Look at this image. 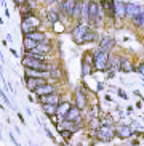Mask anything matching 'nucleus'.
I'll return each mask as SVG.
<instances>
[{
	"label": "nucleus",
	"mask_w": 144,
	"mask_h": 146,
	"mask_svg": "<svg viewBox=\"0 0 144 146\" xmlns=\"http://www.w3.org/2000/svg\"><path fill=\"white\" fill-rule=\"evenodd\" d=\"M94 69L96 71H110V55L109 52H102L101 48L93 50Z\"/></svg>",
	"instance_id": "f257e3e1"
},
{
	"label": "nucleus",
	"mask_w": 144,
	"mask_h": 146,
	"mask_svg": "<svg viewBox=\"0 0 144 146\" xmlns=\"http://www.w3.org/2000/svg\"><path fill=\"white\" fill-rule=\"evenodd\" d=\"M21 63H22L24 68L37 69V71H42V72H50V69H51V63L40 61V60H34V58H30V56H27V55L22 56Z\"/></svg>",
	"instance_id": "f03ea898"
},
{
	"label": "nucleus",
	"mask_w": 144,
	"mask_h": 146,
	"mask_svg": "<svg viewBox=\"0 0 144 146\" xmlns=\"http://www.w3.org/2000/svg\"><path fill=\"white\" fill-rule=\"evenodd\" d=\"M101 8L99 3H96L94 0H90V10H88V19L87 21L93 26V24H101Z\"/></svg>",
	"instance_id": "7ed1b4c3"
},
{
	"label": "nucleus",
	"mask_w": 144,
	"mask_h": 146,
	"mask_svg": "<svg viewBox=\"0 0 144 146\" xmlns=\"http://www.w3.org/2000/svg\"><path fill=\"white\" fill-rule=\"evenodd\" d=\"M38 26H40V19L34 15V16H30L29 19L21 21V32L24 35H29V34H32V32H35V31L38 29Z\"/></svg>",
	"instance_id": "20e7f679"
},
{
	"label": "nucleus",
	"mask_w": 144,
	"mask_h": 146,
	"mask_svg": "<svg viewBox=\"0 0 144 146\" xmlns=\"http://www.w3.org/2000/svg\"><path fill=\"white\" fill-rule=\"evenodd\" d=\"M94 135H96L98 140H101V141H104V143H109V141H112V138L115 137V127L114 125H102Z\"/></svg>",
	"instance_id": "39448f33"
},
{
	"label": "nucleus",
	"mask_w": 144,
	"mask_h": 146,
	"mask_svg": "<svg viewBox=\"0 0 144 146\" xmlns=\"http://www.w3.org/2000/svg\"><path fill=\"white\" fill-rule=\"evenodd\" d=\"M87 31H88V26H85L83 23H77L75 26H74V29L71 31L72 39H74V42H75L77 45H82V43H83V35H85Z\"/></svg>",
	"instance_id": "423d86ee"
},
{
	"label": "nucleus",
	"mask_w": 144,
	"mask_h": 146,
	"mask_svg": "<svg viewBox=\"0 0 144 146\" xmlns=\"http://www.w3.org/2000/svg\"><path fill=\"white\" fill-rule=\"evenodd\" d=\"M24 84H26V87H27V90L34 93L38 87L45 85L48 82H47V79H43V77H24Z\"/></svg>",
	"instance_id": "0eeeda50"
},
{
	"label": "nucleus",
	"mask_w": 144,
	"mask_h": 146,
	"mask_svg": "<svg viewBox=\"0 0 144 146\" xmlns=\"http://www.w3.org/2000/svg\"><path fill=\"white\" fill-rule=\"evenodd\" d=\"M133 133H135V129H133L131 125H117L115 127V137L120 138V140H127V138L133 137Z\"/></svg>",
	"instance_id": "6e6552de"
},
{
	"label": "nucleus",
	"mask_w": 144,
	"mask_h": 146,
	"mask_svg": "<svg viewBox=\"0 0 144 146\" xmlns=\"http://www.w3.org/2000/svg\"><path fill=\"white\" fill-rule=\"evenodd\" d=\"M143 13H144V7H141L138 3H127V18H130L131 21L135 18L141 16Z\"/></svg>",
	"instance_id": "1a4fd4ad"
},
{
	"label": "nucleus",
	"mask_w": 144,
	"mask_h": 146,
	"mask_svg": "<svg viewBox=\"0 0 144 146\" xmlns=\"http://www.w3.org/2000/svg\"><path fill=\"white\" fill-rule=\"evenodd\" d=\"M63 120H71V122H75V124L80 125V122H82V109H79V108L74 104V106L71 108V111L66 114V117H64Z\"/></svg>",
	"instance_id": "9d476101"
},
{
	"label": "nucleus",
	"mask_w": 144,
	"mask_h": 146,
	"mask_svg": "<svg viewBox=\"0 0 144 146\" xmlns=\"http://www.w3.org/2000/svg\"><path fill=\"white\" fill-rule=\"evenodd\" d=\"M34 93H35V96H38V98H42V96H48V95L56 93V87L53 85V84H45V85L38 87Z\"/></svg>",
	"instance_id": "9b49d317"
},
{
	"label": "nucleus",
	"mask_w": 144,
	"mask_h": 146,
	"mask_svg": "<svg viewBox=\"0 0 144 146\" xmlns=\"http://www.w3.org/2000/svg\"><path fill=\"white\" fill-rule=\"evenodd\" d=\"M115 47V39L112 35H104L102 39H99V48L102 52H110Z\"/></svg>",
	"instance_id": "f8f14e48"
},
{
	"label": "nucleus",
	"mask_w": 144,
	"mask_h": 146,
	"mask_svg": "<svg viewBox=\"0 0 144 146\" xmlns=\"http://www.w3.org/2000/svg\"><path fill=\"white\" fill-rule=\"evenodd\" d=\"M101 5L107 18H115V0H102Z\"/></svg>",
	"instance_id": "ddd939ff"
},
{
	"label": "nucleus",
	"mask_w": 144,
	"mask_h": 146,
	"mask_svg": "<svg viewBox=\"0 0 144 146\" xmlns=\"http://www.w3.org/2000/svg\"><path fill=\"white\" fill-rule=\"evenodd\" d=\"M115 18L117 19L127 18V3L122 0H115Z\"/></svg>",
	"instance_id": "4468645a"
},
{
	"label": "nucleus",
	"mask_w": 144,
	"mask_h": 146,
	"mask_svg": "<svg viewBox=\"0 0 144 146\" xmlns=\"http://www.w3.org/2000/svg\"><path fill=\"white\" fill-rule=\"evenodd\" d=\"M38 101L43 104H59L61 103V95L56 92L53 95H48V96H42V98H38Z\"/></svg>",
	"instance_id": "2eb2a0df"
},
{
	"label": "nucleus",
	"mask_w": 144,
	"mask_h": 146,
	"mask_svg": "<svg viewBox=\"0 0 144 146\" xmlns=\"http://www.w3.org/2000/svg\"><path fill=\"white\" fill-rule=\"evenodd\" d=\"M53 52V47H51V43H38L37 48H34L30 53H37V55H43V56H47L50 55V53ZM29 53V52H27Z\"/></svg>",
	"instance_id": "dca6fc26"
},
{
	"label": "nucleus",
	"mask_w": 144,
	"mask_h": 146,
	"mask_svg": "<svg viewBox=\"0 0 144 146\" xmlns=\"http://www.w3.org/2000/svg\"><path fill=\"white\" fill-rule=\"evenodd\" d=\"M24 77H43V79H50V72H42V71H37V69L24 68Z\"/></svg>",
	"instance_id": "f3484780"
},
{
	"label": "nucleus",
	"mask_w": 144,
	"mask_h": 146,
	"mask_svg": "<svg viewBox=\"0 0 144 146\" xmlns=\"http://www.w3.org/2000/svg\"><path fill=\"white\" fill-rule=\"evenodd\" d=\"M75 106L79 108V109H83V108L87 106V96H85V93L80 88L75 92Z\"/></svg>",
	"instance_id": "a211bd4d"
},
{
	"label": "nucleus",
	"mask_w": 144,
	"mask_h": 146,
	"mask_svg": "<svg viewBox=\"0 0 144 146\" xmlns=\"http://www.w3.org/2000/svg\"><path fill=\"white\" fill-rule=\"evenodd\" d=\"M120 71L125 74H130L133 72V71H138V68H135V64H133V61L127 60V58H123L122 60V68H120Z\"/></svg>",
	"instance_id": "6ab92c4d"
},
{
	"label": "nucleus",
	"mask_w": 144,
	"mask_h": 146,
	"mask_svg": "<svg viewBox=\"0 0 144 146\" xmlns=\"http://www.w3.org/2000/svg\"><path fill=\"white\" fill-rule=\"evenodd\" d=\"M72 106H74V104H71L69 101H61V103L58 104V116H61L64 119V117H66V114L71 111Z\"/></svg>",
	"instance_id": "aec40b11"
},
{
	"label": "nucleus",
	"mask_w": 144,
	"mask_h": 146,
	"mask_svg": "<svg viewBox=\"0 0 144 146\" xmlns=\"http://www.w3.org/2000/svg\"><path fill=\"white\" fill-rule=\"evenodd\" d=\"M42 111L45 116L51 117V116H58V104H43Z\"/></svg>",
	"instance_id": "412c9836"
},
{
	"label": "nucleus",
	"mask_w": 144,
	"mask_h": 146,
	"mask_svg": "<svg viewBox=\"0 0 144 146\" xmlns=\"http://www.w3.org/2000/svg\"><path fill=\"white\" fill-rule=\"evenodd\" d=\"M37 45H38V43L35 42V40H32V39H29V37H26V35H24V39H22V48H24L26 53L32 52L34 48H37Z\"/></svg>",
	"instance_id": "4be33fe9"
},
{
	"label": "nucleus",
	"mask_w": 144,
	"mask_h": 146,
	"mask_svg": "<svg viewBox=\"0 0 144 146\" xmlns=\"http://www.w3.org/2000/svg\"><path fill=\"white\" fill-rule=\"evenodd\" d=\"M98 37H99V35H98L96 31L88 27V31H87L85 35H83V43H91V42H94V40H98Z\"/></svg>",
	"instance_id": "5701e85b"
},
{
	"label": "nucleus",
	"mask_w": 144,
	"mask_h": 146,
	"mask_svg": "<svg viewBox=\"0 0 144 146\" xmlns=\"http://www.w3.org/2000/svg\"><path fill=\"white\" fill-rule=\"evenodd\" d=\"M61 76H63V71H61L59 64H51V69H50V79H53V80H59Z\"/></svg>",
	"instance_id": "b1692460"
},
{
	"label": "nucleus",
	"mask_w": 144,
	"mask_h": 146,
	"mask_svg": "<svg viewBox=\"0 0 144 146\" xmlns=\"http://www.w3.org/2000/svg\"><path fill=\"white\" fill-rule=\"evenodd\" d=\"M122 60L123 58H120V56L112 55L110 56V69L112 71H120V68H122Z\"/></svg>",
	"instance_id": "393cba45"
},
{
	"label": "nucleus",
	"mask_w": 144,
	"mask_h": 146,
	"mask_svg": "<svg viewBox=\"0 0 144 146\" xmlns=\"http://www.w3.org/2000/svg\"><path fill=\"white\" fill-rule=\"evenodd\" d=\"M61 129H67V130H71V132H77V130H80V127H79V124H75V122L63 120V122H61Z\"/></svg>",
	"instance_id": "a878e982"
},
{
	"label": "nucleus",
	"mask_w": 144,
	"mask_h": 146,
	"mask_svg": "<svg viewBox=\"0 0 144 146\" xmlns=\"http://www.w3.org/2000/svg\"><path fill=\"white\" fill-rule=\"evenodd\" d=\"M47 19L51 24H56V23L59 21V13H58V10H50V11H47Z\"/></svg>",
	"instance_id": "bb28decb"
},
{
	"label": "nucleus",
	"mask_w": 144,
	"mask_h": 146,
	"mask_svg": "<svg viewBox=\"0 0 144 146\" xmlns=\"http://www.w3.org/2000/svg\"><path fill=\"white\" fill-rule=\"evenodd\" d=\"M75 5H77V0H66V11H67L69 19H72V15H74Z\"/></svg>",
	"instance_id": "cd10ccee"
},
{
	"label": "nucleus",
	"mask_w": 144,
	"mask_h": 146,
	"mask_svg": "<svg viewBox=\"0 0 144 146\" xmlns=\"http://www.w3.org/2000/svg\"><path fill=\"white\" fill-rule=\"evenodd\" d=\"M101 127H102V125H101V122H99V119H98V117H91V119H90V129L93 130L94 133L101 129Z\"/></svg>",
	"instance_id": "c85d7f7f"
},
{
	"label": "nucleus",
	"mask_w": 144,
	"mask_h": 146,
	"mask_svg": "<svg viewBox=\"0 0 144 146\" xmlns=\"http://www.w3.org/2000/svg\"><path fill=\"white\" fill-rule=\"evenodd\" d=\"M133 24H135L136 27H139V29H144V13L141 15V16L135 18V19H133Z\"/></svg>",
	"instance_id": "c756f323"
},
{
	"label": "nucleus",
	"mask_w": 144,
	"mask_h": 146,
	"mask_svg": "<svg viewBox=\"0 0 144 146\" xmlns=\"http://www.w3.org/2000/svg\"><path fill=\"white\" fill-rule=\"evenodd\" d=\"M58 130H59L61 137H63L66 141H69V140L72 138V133H74V132H71V130H67V129H58Z\"/></svg>",
	"instance_id": "7c9ffc66"
},
{
	"label": "nucleus",
	"mask_w": 144,
	"mask_h": 146,
	"mask_svg": "<svg viewBox=\"0 0 144 146\" xmlns=\"http://www.w3.org/2000/svg\"><path fill=\"white\" fill-rule=\"evenodd\" d=\"M53 29H55L56 32H59V34H61V32H64V26H63V23L58 21L56 24H53Z\"/></svg>",
	"instance_id": "2f4dec72"
},
{
	"label": "nucleus",
	"mask_w": 144,
	"mask_h": 146,
	"mask_svg": "<svg viewBox=\"0 0 144 146\" xmlns=\"http://www.w3.org/2000/svg\"><path fill=\"white\" fill-rule=\"evenodd\" d=\"M138 72L143 76V79H144V61H141L139 64H138Z\"/></svg>",
	"instance_id": "473e14b6"
},
{
	"label": "nucleus",
	"mask_w": 144,
	"mask_h": 146,
	"mask_svg": "<svg viewBox=\"0 0 144 146\" xmlns=\"http://www.w3.org/2000/svg\"><path fill=\"white\" fill-rule=\"evenodd\" d=\"M0 95H2V100H3V103H7V106H8V108H11V103H10V100L7 98V95H5L3 92H2Z\"/></svg>",
	"instance_id": "72a5a7b5"
},
{
	"label": "nucleus",
	"mask_w": 144,
	"mask_h": 146,
	"mask_svg": "<svg viewBox=\"0 0 144 146\" xmlns=\"http://www.w3.org/2000/svg\"><path fill=\"white\" fill-rule=\"evenodd\" d=\"M45 133H47V137L50 138L51 141H55V143H58V141H56V140H55V137H53V133H51V132H50V130H48V129H45Z\"/></svg>",
	"instance_id": "f704fd0d"
},
{
	"label": "nucleus",
	"mask_w": 144,
	"mask_h": 146,
	"mask_svg": "<svg viewBox=\"0 0 144 146\" xmlns=\"http://www.w3.org/2000/svg\"><path fill=\"white\" fill-rule=\"evenodd\" d=\"M117 93H119V96H122L123 100H127V98H128V95L125 93V92H123L122 88H120V90H117Z\"/></svg>",
	"instance_id": "c9c22d12"
},
{
	"label": "nucleus",
	"mask_w": 144,
	"mask_h": 146,
	"mask_svg": "<svg viewBox=\"0 0 144 146\" xmlns=\"http://www.w3.org/2000/svg\"><path fill=\"white\" fill-rule=\"evenodd\" d=\"M115 72H117V71H112V69H110V71H107V79H114Z\"/></svg>",
	"instance_id": "e433bc0d"
},
{
	"label": "nucleus",
	"mask_w": 144,
	"mask_h": 146,
	"mask_svg": "<svg viewBox=\"0 0 144 146\" xmlns=\"http://www.w3.org/2000/svg\"><path fill=\"white\" fill-rule=\"evenodd\" d=\"M15 3H16L18 7H21V5H26V3H27V0H15Z\"/></svg>",
	"instance_id": "4c0bfd02"
},
{
	"label": "nucleus",
	"mask_w": 144,
	"mask_h": 146,
	"mask_svg": "<svg viewBox=\"0 0 144 146\" xmlns=\"http://www.w3.org/2000/svg\"><path fill=\"white\" fill-rule=\"evenodd\" d=\"M50 119H51V122H53V124H56V125L59 124V120L56 119V117H55V116H51V117H50Z\"/></svg>",
	"instance_id": "58836bf2"
},
{
	"label": "nucleus",
	"mask_w": 144,
	"mask_h": 146,
	"mask_svg": "<svg viewBox=\"0 0 144 146\" xmlns=\"http://www.w3.org/2000/svg\"><path fill=\"white\" fill-rule=\"evenodd\" d=\"M18 119L21 120V124H24V117H22V114H21V112H18Z\"/></svg>",
	"instance_id": "ea45409f"
},
{
	"label": "nucleus",
	"mask_w": 144,
	"mask_h": 146,
	"mask_svg": "<svg viewBox=\"0 0 144 146\" xmlns=\"http://www.w3.org/2000/svg\"><path fill=\"white\" fill-rule=\"evenodd\" d=\"M96 88H98V92H99V90H102V88H104V85H102L101 82H99V84L96 85Z\"/></svg>",
	"instance_id": "a19ab883"
},
{
	"label": "nucleus",
	"mask_w": 144,
	"mask_h": 146,
	"mask_svg": "<svg viewBox=\"0 0 144 146\" xmlns=\"http://www.w3.org/2000/svg\"><path fill=\"white\" fill-rule=\"evenodd\" d=\"M10 52L13 53V56H15V58H19V55H18V52H16V50H10Z\"/></svg>",
	"instance_id": "79ce46f5"
},
{
	"label": "nucleus",
	"mask_w": 144,
	"mask_h": 146,
	"mask_svg": "<svg viewBox=\"0 0 144 146\" xmlns=\"http://www.w3.org/2000/svg\"><path fill=\"white\" fill-rule=\"evenodd\" d=\"M104 100H106V101H109V103H112V98H110L109 95H106V96H104Z\"/></svg>",
	"instance_id": "37998d69"
},
{
	"label": "nucleus",
	"mask_w": 144,
	"mask_h": 146,
	"mask_svg": "<svg viewBox=\"0 0 144 146\" xmlns=\"http://www.w3.org/2000/svg\"><path fill=\"white\" fill-rule=\"evenodd\" d=\"M56 0H45V3H48V5H51V3H55Z\"/></svg>",
	"instance_id": "c03bdc74"
},
{
	"label": "nucleus",
	"mask_w": 144,
	"mask_h": 146,
	"mask_svg": "<svg viewBox=\"0 0 144 146\" xmlns=\"http://www.w3.org/2000/svg\"><path fill=\"white\" fill-rule=\"evenodd\" d=\"M7 40H8V42H13V39H11V35L10 34H7Z\"/></svg>",
	"instance_id": "a18cd8bd"
}]
</instances>
